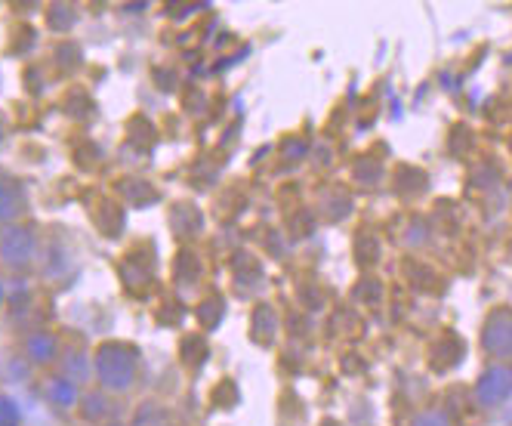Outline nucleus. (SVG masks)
<instances>
[{
	"label": "nucleus",
	"instance_id": "nucleus-1",
	"mask_svg": "<svg viewBox=\"0 0 512 426\" xmlns=\"http://www.w3.org/2000/svg\"><path fill=\"white\" fill-rule=\"evenodd\" d=\"M139 349L127 340H105L93 352V377L108 393H127L139 380Z\"/></svg>",
	"mask_w": 512,
	"mask_h": 426
},
{
	"label": "nucleus",
	"instance_id": "nucleus-2",
	"mask_svg": "<svg viewBox=\"0 0 512 426\" xmlns=\"http://www.w3.org/2000/svg\"><path fill=\"white\" fill-rule=\"evenodd\" d=\"M38 257V232L28 223L0 226V263L10 269H28Z\"/></svg>",
	"mask_w": 512,
	"mask_h": 426
},
{
	"label": "nucleus",
	"instance_id": "nucleus-3",
	"mask_svg": "<svg viewBox=\"0 0 512 426\" xmlns=\"http://www.w3.org/2000/svg\"><path fill=\"white\" fill-rule=\"evenodd\" d=\"M482 346L497 365L512 362V309H497L488 315V325L482 331Z\"/></svg>",
	"mask_w": 512,
	"mask_h": 426
},
{
	"label": "nucleus",
	"instance_id": "nucleus-4",
	"mask_svg": "<svg viewBox=\"0 0 512 426\" xmlns=\"http://www.w3.org/2000/svg\"><path fill=\"white\" fill-rule=\"evenodd\" d=\"M512 396V365H491L479 380H475V402L485 411L500 408Z\"/></svg>",
	"mask_w": 512,
	"mask_h": 426
},
{
	"label": "nucleus",
	"instance_id": "nucleus-5",
	"mask_svg": "<svg viewBox=\"0 0 512 426\" xmlns=\"http://www.w3.org/2000/svg\"><path fill=\"white\" fill-rule=\"evenodd\" d=\"M25 210H28V192L22 180H16L7 170H0V226L19 223L25 217Z\"/></svg>",
	"mask_w": 512,
	"mask_h": 426
},
{
	"label": "nucleus",
	"instance_id": "nucleus-6",
	"mask_svg": "<svg viewBox=\"0 0 512 426\" xmlns=\"http://www.w3.org/2000/svg\"><path fill=\"white\" fill-rule=\"evenodd\" d=\"M47 399L56 405V408H75L81 402V393H78V383L68 380L65 374H56L47 380Z\"/></svg>",
	"mask_w": 512,
	"mask_h": 426
},
{
	"label": "nucleus",
	"instance_id": "nucleus-7",
	"mask_svg": "<svg viewBox=\"0 0 512 426\" xmlns=\"http://www.w3.org/2000/svg\"><path fill=\"white\" fill-rule=\"evenodd\" d=\"M25 352H28V359L34 365H50L56 355H59V340L53 334H47V331H38V334L28 337Z\"/></svg>",
	"mask_w": 512,
	"mask_h": 426
},
{
	"label": "nucleus",
	"instance_id": "nucleus-8",
	"mask_svg": "<svg viewBox=\"0 0 512 426\" xmlns=\"http://www.w3.org/2000/svg\"><path fill=\"white\" fill-rule=\"evenodd\" d=\"M0 426H22V411L10 396H0Z\"/></svg>",
	"mask_w": 512,
	"mask_h": 426
},
{
	"label": "nucleus",
	"instance_id": "nucleus-9",
	"mask_svg": "<svg viewBox=\"0 0 512 426\" xmlns=\"http://www.w3.org/2000/svg\"><path fill=\"white\" fill-rule=\"evenodd\" d=\"M411 426H451V420L442 411H423Z\"/></svg>",
	"mask_w": 512,
	"mask_h": 426
},
{
	"label": "nucleus",
	"instance_id": "nucleus-10",
	"mask_svg": "<svg viewBox=\"0 0 512 426\" xmlns=\"http://www.w3.org/2000/svg\"><path fill=\"white\" fill-rule=\"evenodd\" d=\"M4 139H7V127H4V118H0V146H4Z\"/></svg>",
	"mask_w": 512,
	"mask_h": 426
},
{
	"label": "nucleus",
	"instance_id": "nucleus-11",
	"mask_svg": "<svg viewBox=\"0 0 512 426\" xmlns=\"http://www.w3.org/2000/svg\"><path fill=\"white\" fill-rule=\"evenodd\" d=\"M4 297H7V291H4V281H0V303H4Z\"/></svg>",
	"mask_w": 512,
	"mask_h": 426
},
{
	"label": "nucleus",
	"instance_id": "nucleus-12",
	"mask_svg": "<svg viewBox=\"0 0 512 426\" xmlns=\"http://www.w3.org/2000/svg\"><path fill=\"white\" fill-rule=\"evenodd\" d=\"M321 426H337V423H331V420H327V423H321Z\"/></svg>",
	"mask_w": 512,
	"mask_h": 426
}]
</instances>
